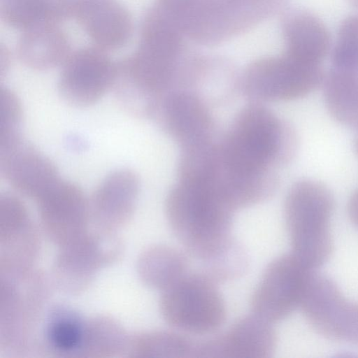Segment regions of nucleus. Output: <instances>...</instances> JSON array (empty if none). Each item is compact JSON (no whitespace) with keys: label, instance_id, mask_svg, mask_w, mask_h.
Here are the masks:
<instances>
[{"label":"nucleus","instance_id":"nucleus-8","mask_svg":"<svg viewBox=\"0 0 358 358\" xmlns=\"http://www.w3.org/2000/svg\"><path fill=\"white\" fill-rule=\"evenodd\" d=\"M122 243L112 231L86 232L60 248L53 266L57 286L69 294L86 289L101 268L116 262L122 256Z\"/></svg>","mask_w":358,"mask_h":358},{"label":"nucleus","instance_id":"nucleus-14","mask_svg":"<svg viewBox=\"0 0 358 358\" xmlns=\"http://www.w3.org/2000/svg\"><path fill=\"white\" fill-rule=\"evenodd\" d=\"M152 118L180 149L213 140L210 111L203 99L191 90H176L166 94Z\"/></svg>","mask_w":358,"mask_h":358},{"label":"nucleus","instance_id":"nucleus-33","mask_svg":"<svg viewBox=\"0 0 358 358\" xmlns=\"http://www.w3.org/2000/svg\"><path fill=\"white\" fill-rule=\"evenodd\" d=\"M347 209L350 220L358 228V188L350 196Z\"/></svg>","mask_w":358,"mask_h":358},{"label":"nucleus","instance_id":"nucleus-24","mask_svg":"<svg viewBox=\"0 0 358 358\" xmlns=\"http://www.w3.org/2000/svg\"><path fill=\"white\" fill-rule=\"evenodd\" d=\"M198 341L184 334L166 330L134 335L129 348L138 357L196 358Z\"/></svg>","mask_w":358,"mask_h":358},{"label":"nucleus","instance_id":"nucleus-4","mask_svg":"<svg viewBox=\"0 0 358 358\" xmlns=\"http://www.w3.org/2000/svg\"><path fill=\"white\" fill-rule=\"evenodd\" d=\"M194 43L215 45L279 11L285 0H158Z\"/></svg>","mask_w":358,"mask_h":358},{"label":"nucleus","instance_id":"nucleus-6","mask_svg":"<svg viewBox=\"0 0 358 358\" xmlns=\"http://www.w3.org/2000/svg\"><path fill=\"white\" fill-rule=\"evenodd\" d=\"M218 283L201 271L189 272L162 291L159 309L171 327L189 334L217 331L227 319V306Z\"/></svg>","mask_w":358,"mask_h":358},{"label":"nucleus","instance_id":"nucleus-19","mask_svg":"<svg viewBox=\"0 0 358 358\" xmlns=\"http://www.w3.org/2000/svg\"><path fill=\"white\" fill-rule=\"evenodd\" d=\"M283 52L306 64L322 66L329 57L333 36L314 14L299 11L289 15L282 27Z\"/></svg>","mask_w":358,"mask_h":358},{"label":"nucleus","instance_id":"nucleus-21","mask_svg":"<svg viewBox=\"0 0 358 358\" xmlns=\"http://www.w3.org/2000/svg\"><path fill=\"white\" fill-rule=\"evenodd\" d=\"M322 87L329 115L358 131V72L332 67L324 73Z\"/></svg>","mask_w":358,"mask_h":358},{"label":"nucleus","instance_id":"nucleus-1","mask_svg":"<svg viewBox=\"0 0 358 358\" xmlns=\"http://www.w3.org/2000/svg\"><path fill=\"white\" fill-rule=\"evenodd\" d=\"M187 41L159 4L147 11L136 51L117 63L112 90L127 113L152 118L166 94L190 90L201 82L209 59L192 50Z\"/></svg>","mask_w":358,"mask_h":358},{"label":"nucleus","instance_id":"nucleus-25","mask_svg":"<svg viewBox=\"0 0 358 358\" xmlns=\"http://www.w3.org/2000/svg\"><path fill=\"white\" fill-rule=\"evenodd\" d=\"M129 340L122 327L106 316H96L86 322L80 355L87 357H107L121 352Z\"/></svg>","mask_w":358,"mask_h":358},{"label":"nucleus","instance_id":"nucleus-17","mask_svg":"<svg viewBox=\"0 0 358 358\" xmlns=\"http://www.w3.org/2000/svg\"><path fill=\"white\" fill-rule=\"evenodd\" d=\"M139 189V178L130 169L107 175L89 200L90 222L99 230L112 232L127 224L134 213Z\"/></svg>","mask_w":358,"mask_h":358},{"label":"nucleus","instance_id":"nucleus-20","mask_svg":"<svg viewBox=\"0 0 358 358\" xmlns=\"http://www.w3.org/2000/svg\"><path fill=\"white\" fill-rule=\"evenodd\" d=\"M20 59L38 71L62 66L70 55V43L59 23L43 20L23 30L17 45Z\"/></svg>","mask_w":358,"mask_h":358},{"label":"nucleus","instance_id":"nucleus-12","mask_svg":"<svg viewBox=\"0 0 358 358\" xmlns=\"http://www.w3.org/2000/svg\"><path fill=\"white\" fill-rule=\"evenodd\" d=\"M36 201L44 232L60 248L87 232L89 200L76 184L59 178Z\"/></svg>","mask_w":358,"mask_h":358},{"label":"nucleus","instance_id":"nucleus-31","mask_svg":"<svg viewBox=\"0 0 358 358\" xmlns=\"http://www.w3.org/2000/svg\"><path fill=\"white\" fill-rule=\"evenodd\" d=\"M93 0H43L45 20L59 23L75 19L80 10Z\"/></svg>","mask_w":358,"mask_h":358},{"label":"nucleus","instance_id":"nucleus-23","mask_svg":"<svg viewBox=\"0 0 358 358\" xmlns=\"http://www.w3.org/2000/svg\"><path fill=\"white\" fill-rule=\"evenodd\" d=\"M86 322L73 308L64 304L53 306L48 311L44 329L46 345L60 355L80 354Z\"/></svg>","mask_w":358,"mask_h":358},{"label":"nucleus","instance_id":"nucleus-22","mask_svg":"<svg viewBox=\"0 0 358 358\" xmlns=\"http://www.w3.org/2000/svg\"><path fill=\"white\" fill-rule=\"evenodd\" d=\"M137 269L146 285L162 292L190 272L188 256L176 248L161 245L150 247L142 252Z\"/></svg>","mask_w":358,"mask_h":358},{"label":"nucleus","instance_id":"nucleus-9","mask_svg":"<svg viewBox=\"0 0 358 358\" xmlns=\"http://www.w3.org/2000/svg\"><path fill=\"white\" fill-rule=\"evenodd\" d=\"M312 271L292 253L272 260L251 296L252 313L272 324L287 317L299 307Z\"/></svg>","mask_w":358,"mask_h":358},{"label":"nucleus","instance_id":"nucleus-15","mask_svg":"<svg viewBox=\"0 0 358 358\" xmlns=\"http://www.w3.org/2000/svg\"><path fill=\"white\" fill-rule=\"evenodd\" d=\"M272 323L252 313L245 315L223 334L199 341L196 358H268L277 334Z\"/></svg>","mask_w":358,"mask_h":358},{"label":"nucleus","instance_id":"nucleus-27","mask_svg":"<svg viewBox=\"0 0 358 358\" xmlns=\"http://www.w3.org/2000/svg\"><path fill=\"white\" fill-rule=\"evenodd\" d=\"M248 259L243 248L236 243L225 252L202 264L201 271L218 284L236 279L245 273Z\"/></svg>","mask_w":358,"mask_h":358},{"label":"nucleus","instance_id":"nucleus-28","mask_svg":"<svg viewBox=\"0 0 358 358\" xmlns=\"http://www.w3.org/2000/svg\"><path fill=\"white\" fill-rule=\"evenodd\" d=\"M0 15L8 26L24 30L45 20L43 0H0Z\"/></svg>","mask_w":358,"mask_h":358},{"label":"nucleus","instance_id":"nucleus-7","mask_svg":"<svg viewBox=\"0 0 358 358\" xmlns=\"http://www.w3.org/2000/svg\"><path fill=\"white\" fill-rule=\"evenodd\" d=\"M324 73L322 66L306 64L282 52L249 64L241 74L240 86L251 102L294 100L322 86Z\"/></svg>","mask_w":358,"mask_h":358},{"label":"nucleus","instance_id":"nucleus-16","mask_svg":"<svg viewBox=\"0 0 358 358\" xmlns=\"http://www.w3.org/2000/svg\"><path fill=\"white\" fill-rule=\"evenodd\" d=\"M351 303L331 279L312 272L299 308L318 334L332 341H344Z\"/></svg>","mask_w":358,"mask_h":358},{"label":"nucleus","instance_id":"nucleus-18","mask_svg":"<svg viewBox=\"0 0 358 358\" xmlns=\"http://www.w3.org/2000/svg\"><path fill=\"white\" fill-rule=\"evenodd\" d=\"M75 20L94 45L106 51L125 45L133 32L130 13L115 0H93Z\"/></svg>","mask_w":358,"mask_h":358},{"label":"nucleus","instance_id":"nucleus-5","mask_svg":"<svg viewBox=\"0 0 358 358\" xmlns=\"http://www.w3.org/2000/svg\"><path fill=\"white\" fill-rule=\"evenodd\" d=\"M334 207L333 194L317 180H299L287 193L284 217L292 253L312 270L333 252L330 222Z\"/></svg>","mask_w":358,"mask_h":358},{"label":"nucleus","instance_id":"nucleus-11","mask_svg":"<svg viewBox=\"0 0 358 358\" xmlns=\"http://www.w3.org/2000/svg\"><path fill=\"white\" fill-rule=\"evenodd\" d=\"M0 171L13 189L35 201L60 178L55 164L20 129L0 130Z\"/></svg>","mask_w":358,"mask_h":358},{"label":"nucleus","instance_id":"nucleus-34","mask_svg":"<svg viewBox=\"0 0 358 358\" xmlns=\"http://www.w3.org/2000/svg\"><path fill=\"white\" fill-rule=\"evenodd\" d=\"M353 149L355 155L358 158V135L355 138L353 141Z\"/></svg>","mask_w":358,"mask_h":358},{"label":"nucleus","instance_id":"nucleus-26","mask_svg":"<svg viewBox=\"0 0 358 358\" xmlns=\"http://www.w3.org/2000/svg\"><path fill=\"white\" fill-rule=\"evenodd\" d=\"M332 67L358 72V13L340 23L329 55Z\"/></svg>","mask_w":358,"mask_h":358},{"label":"nucleus","instance_id":"nucleus-10","mask_svg":"<svg viewBox=\"0 0 358 358\" xmlns=\"http://www.w3.org/2000/svg\"><path fill=\"white\" fill-rule=\"evenodd\" d=\"M116 73L117 63L106 50L97 46L82 48L71 52L62 65L59 94L71 106L90 107L112 90Z\"/></svg>","mask_w":358,"mask_h":358},{"label":"nucleus","instance_id":"nucleus-3","mask_svg":"<svg viewBox=\"0 0 358 358\" xmlns=\"http://www.w3.org/2000/svg\"><path fill=\"white\" fill-rule=\"evenodd\" d=\"M293 129L262 103L250 102L235 117L231 127L219 143L224 162L245 175L275 171L295 153Z\"/></svg>","mask_w":358,"mask_h":358},{"label":"nucleus","instance_id":"nucleus-13","mask_svg":"<svg viewBox=\"0 0 358 358\" xmlns=\"http://www.w3.org/2000/svg\"><path fill=\"white\" fill-rule=\"evenodd\" d=\"M20 278L1 277V344L6 347L24 343L48 296L43 273L29 271L24 290Z\"/></svg>","mask_w":358,"mask_h":358},{"label":"nucleus","instance_id":"nucleus-32","mask_svg":"<svg viewBox=\"0 0 358 358\" xmlns=\"http://www.w3.org/2000/svg\"><path fill=\"white\" fill-rule=\"evenodd\" d=\"M344 341L358 345V303H351Z\"/></svg>","mask_w":358,"mask_h":358},{"label":"nucleus","instance_id":"nucleus-29","mask_svg":"<svg viewBox=\"0 0 358 358\" xmlns=\"http://www.w3.org/2000/svg\"><path fill=\"white\" fill-rule=\"evenodd\" d=\"M30 222L27 208L22 201L12 194L0 198L1 242L21 229Z\"/></svg>","mask_w":358,"mask_h":358},{"label":"nucleus","instance_id":"nucleus-30","mask_svg":"<svg viewBox=\"0 0 358 358\" xmlns=\"http://www.w3.org/2000/svg\"><path fill=\"white\" fill-rule=\"evenodd\" d=\"M22 116V106L19 97L11 90L1 87L0 90V128L19 129Z\"/></svg>","mask_w":358,"mask_h":358},{"label":"nucleus","instance_id":"nucleus-2","mask_svg":"<svg viewBox=\"0 0 358 358\" xmlns=\"http://www.w3.org/2000/svg\"><path fill=\"white\" fill-rule=\"evenodd\" d=\"M234 212L211 188L180 180L165 201L173 233L188 255L201 264L223 254L236 242L231 236Z\"/></svg>","mask_w":358,"mask_h":358}]
</instances>
